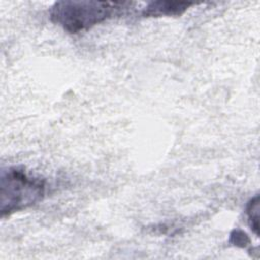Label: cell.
<instances>
[{
  "mask_svg": "<svg viewBox=\"0 0 260 260\" xmlns=\"http://www.w3.org/2000/svg\"><path fill=\"white\" fill-rule=\"evenodd\" d=\"M128 2L63 0L53 4L50 19L70 34H76L111 18L119 11L128 8Z\"/></svg>",
  "mask_w": 260,
  "mask_h": 260,
  "instance_id": "obj_1",
  "label": "cell"
},
{
  "mask_svg": "<svg viewBox=\"0 0 260 260\" xmlns=\"http://www.w3.org/2000/svg\"><path fill=\"white\" fill-rule=\"evenodd\" d=\"M246 213L248 217V222L253 230V232L259 235V196H254L247 204Z\"/></svg>",
  "mask_w": 260,
  "mask_h": 260,
  "instance_id": "obj_4",
  "label": "cell"
},
{
  "mask_svg": "<svg viewBox=\"0 0 260 260\" xmlns=\"http://www.w3.org/2000/svg\"><path fill=\"white\" fill-rule=\"evenodd\" d=\"M193 3L191 2H175V1H153L147 4L141 11L144 17H160V16H177L183 14Z\"/></svg>",
  "mask_w": 260,
  "mask_h": 260,
  "instance_id": "obj_3",
  "label": "cell"
},
{
  "mask_svg": "<svg viewBox=\"0 0 260 260\" xmlns=\"http://www.w3.org/2000/svg\"><path fill=\"white\" fill-rule=\"evenodd\" d=\"M1 216L26 209L45 195V181L28 176L23 170L13 167L2 170L0 185Z\"/></svg>",
  "mask_w": 260,
  "mask_h": 260,
  "instance_id": "obj_2",
  "label": "cell"
}]
</instances>
